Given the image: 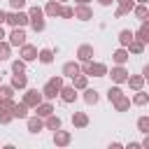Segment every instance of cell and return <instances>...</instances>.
Here are the masks:
<instances>
[{
    "label": "cell",
    "instance_id": "681fc988",
    "mask_svg": "<svg viewBox=\"0 0 149 149\" xmlns=\"http://www.w3.org/2000/svg\"><path fill=\"white\" fill-rule=\"evenodd\" d=\"M0 81H2V74H0Z\"/></svg>",
    "mask_w": 149,
    "mask_h": 149
},
{
    "label": "cell",
    "instance_id": "4dcf8cb0",
    "mask_svg": "<svg viewBox=\"0 0 149 149\" xmlns=\"http://www.w3.org/2000/svg\"><path fill=\"white\" fill-rule=\"evenodd\" d=\"M114 107H116V109H119V112H126V109H128V107H130V100H128V98H126V95H121V98H119V100H114Z\"/></svg>",
    "mask_w": 149,
    "mask_h": 149
},
{
    "label": "cell",
    "instance_id": "c3c4849f",
    "mask_svg": "<svg viewBox=\"0 0 149 149\" xmlns=\"http://www.w3.org/2000/svg\"><path fill=\"white\" fill-rule=\"evenodd\" d=\"M56 2H65V0H56Z\"/></svg>",
    "mask_w": 149,
    "mask_h": 149
},
{
    "label": "cell",
    "instance_id": "2e32d148",
    "mask_svg": "<svg viewBox=\"0 0 149 149\" xmlns=\"http://www.w3.org/2000/svg\"><path fill=\"white\" fill-rule=\"evenodd\" d=\"M12 114H14V119H26L28 116V105L26 102H14V107H12Z\"/></svg>",
    "mask_w": 149,
    "mask_h": 149
},
{
    "label": "cell",
    "instance_id": "d590c367",
    "mask_svg": "<svg viewBox=\"0 0 149 149\" xmlns=\"http://www.w3.org/2000/svg\"><path fill=\"white\" fill-rule=\"evenodd\" d=\"M0 98H14V88L12 86H5L0 81Z\"/></svg>",
    "mask_w": 149,
    "mask_h": 149
},
{
    "label": "cell",
    "instance_id": "7dc6e473",
    "mask_svg": "<svg viewBox=\"0 0 149 149\" xmlns=\"http://www.w3.org/2000/svg\"><path fill=\"white\" fill-rule=\"evenodd\" d=\"M137 2H142V5H144V2H147V0H137Z\"/></svg>",
    "mask_w": 149,
    "mask_h": 149
},
{
    "label": "cell",
    "instance_id": "277c9868",
    "mask_svg": "<svg viewBox=\"0 0 149 149\" xmlns=\"http://www.w3.org/2000/svg\"><path fill=\"white\" fill-rule=\"evenodd\" d=\"M23 102L28 105V107H37L40 102H42V91H37V88H28L26 91V95H23Z\"/></svg>",
    "mask_w": 149,
    "mask_h": 149
},
{
    "label": "cell",
    "instance_id": "e0dca14e",
    "mask_svg": "<svg viewBox=\"0 0 149 149\" xmlns=\"http://www.w3.org/2000/svg\"><path fill=\"white\" fill-rule=\"evenodd\" d=\"M112 58H114V63H116V65H123V63L128 61V49H126V47L116 49V51L112 54Z\"/></svg>",
    "mask_w": 149,
    "mask_h": 149
},
{
    "label": "cell",
    "instance_id": "ba28073f",
    "mask_svg": "<svg viewBox=\"0 0 149 149\" xmlns=\"http://www.w3.org/2000/svg\"><path fill=\"white\" fill-rule=\"evenodd\" d=\"M72 16H74V19H79V21H88V19H93V12H91V7L79 5V7H74V9H72Z\"/></svg>",
    "mask_w": 149,
    "mask_h": 149
},
{
    "label": "cell",
    "instance_id": "f546056e",
    "mask_svg": "<svg viewBox=\"0 0 149 149\" xmlns=\"http://www.w3.org/2000/svg\"><path fill=\"white\" fill-rule=\"evenodd\" d=\"M133 102H135V105H147V102H149V95H147V93L140 88V91L133 95Z\"/></svg>",
    "mask_w": 149,
    "mask_h": 149
},
{
    "label": "cell",
    "instance_id": "d6986e66",
    "mask_svg": "<svg viewBox=\"0 0 149 149\" xmlns=\"http://www.w3.org/2000/svg\"><path fill=\"white\" fill-rule=\"evenodd\" d=\"M126 81H128V86L135 88V91H140V88L144 86V77H142V74H133V77H128Z\"/></svg>",
    "mask_w": 149,
    "mask_h": 149
},
{
    "label": "cell",
    "instance_id": "d4e9b609",
    "mask_svg": "<svg viewBox=\"0 0 149 149\" xmlns=\"http://www.w3.org/2000/svg\"><path fill=\"white\" fill-rule=\"evenodd\" d=\"M37 58H40L44 65H49V63L54 61V51H51V49H40V51H37Z\"/></svg>",
    "mask_w": 149,
    "mask_h": 149
},
{
    "label": "cell",
    "instance_id": "e575fe53",
    "mask_svg": "<svg viewBox=\"0 0 149 149\" xmlns=\"http://www.w3.org/2000/svg\"><path fill=\"white\" fill-rule=\"evenodd\" d=\"M9 51H12L9 49V42H2L0 40V61H7L9 58Z\"/></svg>",
    "mask_w": 149,
    "mask_h": 149
},
{
    "label": "cell",
    "instance_id": "484cf974",
    "mask_svg": "<svg viewBox=\"0 0 149 149\" xmlns=\"http://www.w3.org/2000/svg\"><path fill=\"white\" fill-rule=\"evenodd\" d=\"M84 100H86V105H95L98 102V91L95 88H84Z\"/></svg>",
    "mask_w": 149,
    "mask_h": 149
},
{
    "label": "cell",
    "instance_id": "60d3db41",
    "mask_svg": "<svg viewBox=\"0 0 149 149\" xmlns=\"http://www.w3.org/2000/svg\"><path fill=\"white\" fill-rule=\"evenodd\" d=\"M9 5H12L14 9H23V7H26V0H9Z\"/></svg>",
    "mask_w": 149,
    "mask_h": 149
},
{
    "label": "cell",
    "instance_id": "7a4b0ae2",
    "mask_svg": "<svg viewBox=\"0 0 149 149\" xmlns=\"http://www.w3.org/2000/svg\"><path fill=\"white\" fill-rule=\"evenodd\" d=\"M81 72L86 77H105L107 74V68L102 63H93V61H84V65H79Z\"/></svg>",
    "mask_w": 149,
    "mask_h": 149
},
{
    "label": "cell",
    "instance_id": "8fae6325",
    "mask_svg": "<svg viewBox=\"0 0 149 149\" xmlns=\"http://www.w3.org/2000/svg\"><path fill=\"white\" fill-rule=\"evenodd\" d=\"M9 86H12V88H26V86H28V77H26L23 72H14Z\"/></svg>",
    "mask_w": 149,
    "mask_h": 149
},
{
    "label": "cell",
    "instance_id": "b9f144b4",
    "mask_svg": "<svg viewBox=\"0 0 149 149\" xmlns=\"http://www.w3.org/2000/svg\"><path fill=\"white\" fill-rule=\"evenodd\" d=\"M126 14H128V9H123V7H119V9H116V16H119V19H121V16H126Z\"/></svg>",
    "mask_w": 149,
    "mask_h": 149
},
{
    "label": "cell",
    "instance_id": "4fadbf2b",
    "mask_svg": "<svg viewBox=\"0 0 149 149\" xmlns=\"http://www.w3.org/2000/svg\"><path fill=\"white\" fill-rule=\"evenodd\" d=\"M77 56H79L81 63H84V61H91V58H93V47H91V44H81V47L77 49Z\"/></svg>",
    "mask_w": 149,
    "mask_h": 149
},
{
    "label": "cell",
    "instance_id": "cb8c5ba5",
    "mask_svg": "<svg viewBox=\"0 0 149 149\" xmlns=\"http://www.w3.org/2000/svg\"><path fill=\"white\" fill-rule=\"evenodd\" d=\"M128 49H130V54H142V51H144V42L137 40V37H133L130 44H128Z\"/></svg>",
    "mask_w": 149,
    "mask_h": 149
},
{
    "label": "cell",
    "instance_id": "bcb514c9",
    "mask_svg": "<svg viewBox=\"0 0 149 149\" xmlns=\"http://www.w3.org/2000/svg\"><path fill=\"white\" fill-rule=\"evenodd\" d=\"M77 2H79V5H88V0H77Z\"/></svg>",
    "mask_w": 149,
    "mask_h": 149
},
{
    "label": "cell",
    "instance_id": "7c38bea8",
    "mask_svg": "<svg viewBox=\"0 0 149 149\" xmlns=\"http://www.w3.org/2000/svg\"><path fill=\"white\" fill-rule=\"evenodd\" d=\"M81 72V68H79V63H74V61H68L65 65H63V77H74V74H79Z\"/></svg>",
    "mask_w": 149,
    "mask_h": 149
},
{
    "label": "cell",
    "instance_id": "f35d334b",
    "mask_svg": "<svg viewBox=\"0 0 149 149\" xmlns=\"http://www.w3.org/2000/svg\"><path fill=\"white\" fill-rule=\"evenodd\" d=\"M116 2H119V7H123V9H128V12L135 7V0H116Z\"/></svg>",
    "mask_w": 149,
    "mask_h": 149
},
{
    "label": "cell",
    "instance_id": "4316f807",
    "mask_svg": "<svg viewBox=\"0 0 149 149\" xmlns=\"http://www.w3.org/2000/svg\"><path fill=\"white\" fill-rule=\"evenodd\" d=\"M133 37H135L133 30H121V33H119V42H121V47H128Z\"/></svg>",
    "mask_w": 149,
    "mask_h": 149
},
{
    "label": "cell",
    "instance_id": "8d00e7d4",
    "mask_svg": "<svg viewBox=\"0 0 149 149\" xmlns=\"http://www.w3.org/2000/svg\"><path fill=\"white\" fill-rule=\"evenodd\" d=\"M40 16H44V9L42 7H30L28 9V19H40Z\"/></svg>",
    "mask_w": 149,
    "mask_h": 149
},
{
    "label": "cell",
    "instance_id": "7402d4cb",
    "mask_svg": "<svg viewBox=\"0 0 149 149\" xmlns=\"http://www.w3.org/2000/svg\"><path fill=\"white\" fill-rule=\"evenodd\" d=\"M58 12H61V2H56V0L47 2V7H44V14L47 16H58Z\"/></svg>",
    "mask_w": 149,
    "mask_h": 149
},
{
    "label": "cell",
    "instance_id": "ab89813d",
    "mask_svg": "<svg viewBox=\"0 0 149 149\" xmlns=\"http://www.w3.org/2000/svg\"><path fill=\"white\" fill-rule=\"evenodd\" d=\"M58 16H63V19H72V7H61Z\"/></svg>",
    "mask_w": 149,
    "mask_h": 149
},
{
    "label": "cell",
    "instance_id": "83f0119b",
    "mask_svg": "<svg viewBox=\"0 0 149 149\" xmlns=\"http://www.w3.org/2000/svg\"><path fill=\"white\" fill-rule=\"evenodd\" d=\"M121 95H123V91H121L119 86H109V91H107V100H109V102H114V100H119Z\"/></svg>",
    "mask_w": 149,
    "mask_h": 149
},
{
    "label": "cell",
    "instance_id": "ee69618b",
    "mask_svg": "<svg viewBox=\"0 0 149 149\" xmlns=\"http://www.w3.org/2000/svg\"><path fill=\"white\" fill-rule=\"evenodd\" d=\"M98 2H100V5H102V7H107V5H112V2H114V0H98Z\"/></svg>",
    "mask_w": 149,
    "mask_h": 149
},
{
    "label": "cell",
    "instance_id": "836d02e7",
    "mask_svg": "<svg viewBox=\"0 0 149 149\" xmlns=\"http://www.w3.org/2000/svg\"><path fill=\"white\" fill-rule=\"evenodd\" d=\"M12 119H14L12 109H5V107H0V123H9Z\"/></svg>",
    "mask_w": 149,
    "mask_h": 149
},
{
    "label": "cell",
    "instance_id": "9a60e30c",
    "mask_svg": "<svg viewBox=\"0 0 149 149\" xmlns=\"http://www.w3.org/2000/svg\"><path fill=\"white\" fill-rule=\"evenodd\" d=\"M42 128H44L42 116H28V130H30V133H40Z\"/></svg>",
    "mask_w": 149,
    "mask_h": 149
},
{
    "label": "cell",
    "instance_id": "30bf717a",
    "mask_svg": "<svg viewBox=\"0 0 149 149\" xmlns=\"http://www.w3.org/2000/svg\"><path fill=\"white\" fill-rule=\"evenodd\" d=\"M21 58L28 63V61H35L37 58V47L33 44H21Z\"/></svg>",
    "mask_w": 149,
    "mask_h": 149
},
{
    "label": "cell",
    "instance_id": "603a6c76",
    "mask_svg": "<svg viewBox=\"0 0 149 149\" xmlns=\"http://www.w3.org/2000/svg\"><path fill=\"white\" fill-rule=\"evenodd\" d=\"M137 40H142L144 44L149 42V23H147V19L142 21V26H140V30H137Z\"/></svg>",
    "mask_w": 149,
    "mask_h": 149
},
{
    "label": "cell",
    "instance_id": "7bdbcfd3",
    "mask_svg": "<svg viewBox=\"0 0 149 149\" xmlns=\"http://www.w3.org/2000/svg\"><path fill=\"white\" fill-rule=\"evenodd\" d=\"M5 19H7V12H2V9H0V26L5 23Z\"/></svg>",
    "mask_w": 149,
    "mask_h": 149
},
{
    "label": "cell",
    "instance_id": "5bb4252c",
    "mask_svg": "<svg viewBox=\"0 0 149 149\" xmlns=\"http://www.w3.org/2000/svg\"><path fill=\"white\" fill-rule=\"evenodd\" d=\"M72 126H74V128H86V126H88V116H86L84 112H74V114H72Z\"/></svg>",
    "mask_w": 149,
    "mask_h": 149
},
{
    "label": "cell",
    "instance_id": "9c48e42d",
    "mask_svg": "<svg viewBox=\"0 0 149 149\" xmlns=\"http://www.w3.org/2000/svg\"><path fill=\"white\" fill-rule=\"evenodd\" d=\"M109 77H112V81H116V84H123V81L128 79V70H126L123 65H116V68H112Z\"/></svg>",
    "mask_w": 149,
    "mask_h": 149
},
{
    "label": "cell",
    "instance_id": "ffe728a7",
    "mask_svg": "<svg viewBox=\"0 0 149 149\" xmlns=\"http://www.w3.org/2000/svg\"><path fill=\"white\" fill-rule=\"evenodd\" d=\"M35 112H37V116H49V114H54V107H51V102H40L37 107H35Z\"/></svg>",
    "mask_w": 149,
    "mask_h": 149
},
{
    "label": "cell",
    "instance_id": "d6a6232c",
    "mask_svg": "<svg viewBox=\"0 0 149 149\" xmlns=\"http://www.w3.org/2000/svg\"><path fill=\"white\" fill-rule=\"evenodd\" d=\"M137 128H140V133H149V116H140L137 119Z\"/></svg>",
    "mask_w": 149,
    "mask_h": 149
},
{
    "label": "cell",
    "instance_id": "74e56055",
    "mask_svg": "<svg viewBox=\"0 0 149 149\" xmlns=\"http://www.w3.org/2000/svg\"><path fill=\"white\" fill-rule=\"evenodd\" d=\"M23 70H26V61L23 58H19V61L12 63V72H23Z\"/></svg>",
    "mask_w": 149,
    "mask_h": 149
},
{
    "label": "cell",
    "instance_id": "6da1fadb",
    "mask_svg": "<svg viewBox=\"0 0 149 149\" xmlns=\"http://www.w3.org/2000/svg\"><path fill=\"white\" fill-rule=\"evenodd\" d=\"M61 86H63V77H51V79L44 84V88H42V98H47V100H54V98L58 95Z\"/></svg>",
    "mask_w": 149,
    "mask_h": 149
},
{
    "label": "cell",
    "instance_id": "f6af8a7d",
    "mask_svg": "<svg viewBox=\"0 0 149 149\" xmlns=\"http://www.w3.org/2000/svg\"><path fill=\"white\" fill-rule=\"evenodd\" d=\"M7 35H5V30H2V26H0V40H5Z\"/></svg>",
    "mask_w": 149,
    "mask_h": 149
},
{
    "label": "cell",
    "instance_id": "3957f363",
    "mask_svg": "<svg viewBox=\"0 0 149 149\" xmlns=\"http://www.w3.org/2000/svg\"><path fill=\"white\" fill-rule=\"evenodd\" d=\"M9 26H19V28H23L26 23H28V14L26 12H21V9H14L12 14H7V19H5Z\"/></svg>",
    "mask_w": 149,
    "mask_h": 149
},
{
    "label": "cell",
    "instance_id": "8992f818",
    "mask_svg": "<svg viewBox=\"0 0 149 149\" xmlns=\"http://www.w3.org/2000/svg\"><path fill=\"white\" fill-rule=\"evenodd\" d=\"M70 142H72V135H70L68 130H61V128L54 130V144H56V147H68Z\"/></svg>",
    "mask_w": 149,
    "mask_h": 149
},
{
    "label": "cell",
    "instance_id": "ac0fdd59",
    "mask_svg": "<svg viewBox=\"0 0 149 149\" xmlns=\"http://www.w3.org/2000/svg\"><path fill=\"white\" fill-rule=\"evenodd\" d=\"M72 86H74L77 91H79V88H86V86H88V77H86V74H81V72H79V74H74V77H72Z\"/></svg>",
    "mask_w": 149,
    "mask_h": 149
},
{
    "label": "cell",
    "instance_id": "52a82bcc",
    "mask_svg": "<svg viewBox=\"0 0 149 149\" xmlns=\"http://www.w3.org/2000/svg\"><path fill=\"white\" fill-rule=\"evenodd\" d=\"M58 95H61V100L63 102H74L77 100V88L74 86H61V91H58Z\"/></svg>",
    "mask_w": 149,
    "mask_h": 149
},
{
    "label": "cell",
    "instance_id": "5b68a950",
    "mask_svg": "<svg viewBox=\"0 0 149 149\" xmlns=\"http://www.w3.org/2000/svg\"><path fill=\"white\" fill-rule=\"evenodd\" d=\"M7 37H9V47H21V44H26V33H23V28H19V26H14V30H12Z\"/></svg>",
    "mask_w": 149,
    "mask_h": 149
},
{
    "label": "cell",
    "instance_id": "f1b7e54d",
    "mask_svg": "<svg viewBox=\"0 0 149 149\" xmlns=\"http://www.w3.org/2000/svg\"><path fill=\"white\" fill-rule=\"evenodd\" d=\"M28 23L33 26V30H35V33H42V30H44V26H47L42 16H40V19H28Z\"/></svg>",
    "mask_w": 149,
    "mask_h": 149
},
{
    "label": "cell",
    "instance_id": "1f68e13d",
    "mask_svg": "<svg viewBox=\"0 0 149 149\" xmlns=\"http://www.w3.org/2000/svg\"><path fill=\"white\" fill-rule=\"evenodd\" d=\"M133 14H135V16H137V19H142V21H144V19H147V16H149V12H147V7H144V5H142V2H140V5H137V7H133Z\"/></svg>",
    "mask_w": 149,
    "mask_h": 149
},
{
    "label": "cell",
    "instance_id": "44dd1931",
    "mask_svg": "<svg viewBox=\"0 0 149 149\" xmlns=\"http://www.w3.org/2000/svg\"><path fill=\"white\" fill-rule=\"evenodd\" d=\"M47 121H44V128H49V130H58L61 128V119L56 116V114H49V116H44Z\"/></svg>",
    "mask_w": 149,
    "mask_h": 149
}]
</instances>
